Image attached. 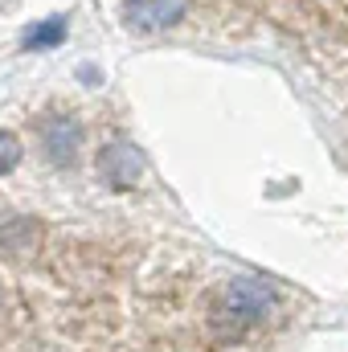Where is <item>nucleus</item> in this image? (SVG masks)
I'll use <instances>...</instances> for the list:
<instances>
[{
    "label": "nucleus",
    "mask_w": 348,
    "mask_h": 352,
    "mask_svg": "<svg viewBox=\"0 0 348 352\" xmlns=\"http://www.w3.org/2000/svg\"><path fill=\"white\" fill-rule=\"evenodd\" d=\"M270 307H274V287H270V283L250 278V274L230 278V283L217 291L213 307H209V328H213L221 340H238V336H246L250 328H259L262 320L270 316Z\"/></svg>",
    "instance_id": "1"
},
{
    "label": "nucleus",
    "mask_w": 348,
    "mask_h": 352,
    "mask_svg": "<svg viewBox=\"0 0 348 352\" xmlns=\"http://www.w3.org/2000/svg\"><path fill=\"white\" fill-rule=\"evenodd\" d=\"M184 4L188 0H123V16L144 33H160L184 16Z\"/></svg>",
    "instance_id": "2"
},
{
    "label": "nucleus",
    "mask_w": 348,
    "mask_h": 352,
    "mask_svg": "<svg viewBox=\"0 0 348 352\" xmlns=\"http://www.w3.org/2000/svg\"><path fill=\"white\" fill-rule=\"evenodd\" d=\"M98 168H102V176H107L115 188H127V184H135L140 173H144V156H140L127 140H111V144L98 152Z\"/></svg>",
    "instance_id": "3"
},
{
    "label": "nucleus",
    "mask_w": 348,
    "mask_h": 352,
    "mask_svg": "<svg viewBox=\"0 0 348 352\" xmlns=\"http://www.w3.org/2000/svg\"><path fill=\"white\" fill-rule=\"evenodd\" d=\"M41 140H45V152H50V160H54V164H74L78 144H83V131H78V123H74V119L58 115V119H50V123H45Z\"/></svg>",
    "instance_id": "4"
},
{
    "label": "nucleus",
    "mask_w": 348,
    "mask_h": 352,
    "mask_svg": "<svg viewBox=\"0 0 348 352\" xmlns=\"http://www.w3.org/2000/svg\"><path fill=\"white\" fill-rule=\"evenodd\" d=\"M66 37V16H54V21H45V25H33L29 33H25V45L29 50H50V45H58Z\"/></svg>",
    "instance_id": "5"
},
{
    "label": "nucleus",
    "mask_w": 348,
    "mask_h": 352,
    "mask_svg": "<svg viewBox=\"0 0 348 352\" xmlns=\"http://www.w3.org/2000/svg\"><path fill=\"white\" fill-rule=\"evenodd\" d=\"M17 164H21V144H17V135L0 131V173H12Z\"/></svg>",
    "instance_id": "6"
}]
</instances>
